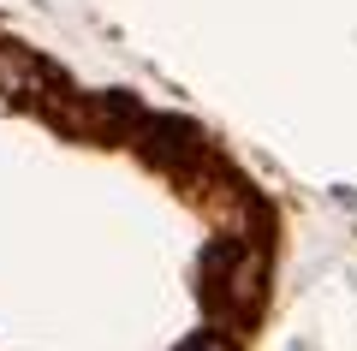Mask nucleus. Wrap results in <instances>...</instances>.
I'll return each instance as SVG.
<instances>
[{
	"label": "nucleus",
	"instance_id": "f257e3e1",
	"mask_svg": "<svg viewBox=\"0 0 357 351\" xmlns=\"http://www.w3.org/2000/svg\"><path fill=\"white\" fill-rule=\"evenodd\" d=\"M178 351H227V334H191Z\"/></svg>",
	"mask_w": 357,
	"mask_h": 351
}]
</instances>
